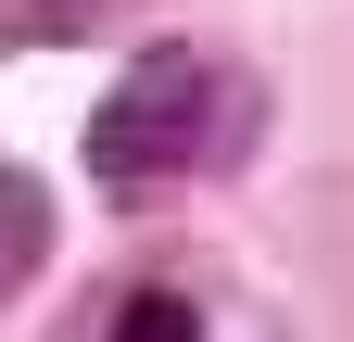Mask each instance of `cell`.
<instances>
[{"instance_id": "obj_4", "label": "cell", "mask_w": 354, "mask_h": 342, "mask_svg": "<svg viewBox=\"0 0 354 342\" xmlns=\"http://www.w3.org/2000/svg\"><path fill=\"white\" fill-rule=\"evenodd\" d=\"M51 13H76V26H88V13H127V0H51Z\"/></svg>"}, {"instance_id": "obj_3", "label": "cell", "mask_w": 354, "mask_h": 342, "mask_svg": "<svg viewBox=\"0 0 354 342\" xmlns=\"http://www.w3.org/2000/svg\"><path fill=\"white\" fill-rule=\"evenodd\" d=\"M26 267H38V190L0 165V279H26Z\"/></svg>"}, {"instance_id": "obj_2", "label": "cell", "mask_w": 354, "mask_h": 342, "mask_svg": "<svg viewBox=\"0 0 354 342\" xmlns=\"http://www.w3.org/2000/svg\"><path fill=\"white\" fill-rule=\"evenodd\" d=\"M114 342H203V317H190V291H127Z\"/></svg>"}, {"instance_id": "obj_1", "label": "cell", "mask_w": 354, "mask_h": 342, "mask_svg": "<svg viewBox=\"0 0 354 342\" xmlns=\"http://www.w3.org/2000/svg\"><path fill=\"white\" fill-rule=\"evenodd\" d=\"M253 76L228 51H140L114 76V102L88 114V178H114V190H152V178H215V165H241L253 152Z\"/></svg>"}]
</instances>
